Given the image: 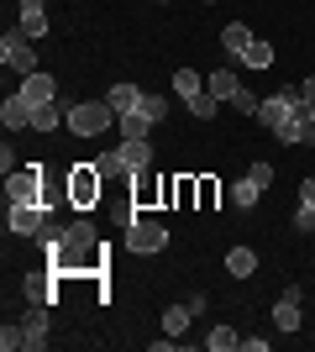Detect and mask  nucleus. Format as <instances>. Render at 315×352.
<instances>
[{"instance_id": "obj_24", "label": "nucleus", "mask_w": 315, "mask_h": 352, "mask_svg": "<svg viewBox=\"0 0 315 352\" xmlns=\"http://www.w3.org/2000/svg\"><path fill=\"white\" fill-rule=\"evenodd\" d=\"M247 43H253V32H247V21H231V27L221 32V47L231 53V58H237V53H242Z\"/></svg>"}, {"instance_id": "obj_12", "label": "nucleus", "mask_w": 315, "mask_h": 352, "mask_svg": "<svg viewBox=\"0 0 315 352\" xmlns=\"http://www.w3.org/2000/svg\"><path fill=\"white\" fill-rule=\"evenodd\" d=\"M116 153H121V163H126L132 174H142V168H152V142H148V137H126V142H121Z\"/></svg>"}, {"instance_id": "obj_5", "label": "nucleus", "mask_w": 315, "mask_h": 352, "mask_svg": "<svg viewBox=\"0 0 315 352\" xmlns=\"http://www.w3.org/2000/svg\"><path fill=\"white\" fill-rule=\"evenodd\" d=\"M163 116H168V100H163V95H142V100H137V111H126L116 126H121L126 137H148V126H158Z\"/></svg>"}, {"instance_id": "obj_31", "label": "nucleus", "mask_w": 315, "mask_h": 352, "mask_svg": "<svg viewBox=\"0 0 315 352\" xmlns=\"http://www.w3.org/2000/svg\"><path fill=\"white\" fill-rule=\"evenodd\" d=\"M132 200H137V206H152V200H163V184H152V179H142V184L132 190Z\"/></svg>"}, {"instance_id": "obj_8", "label": "nucleus", "mask_w": 315, "mask_h": 352, "mask_svg": "<svg viewBox=\"0 0 315 352\" xmlns=\"http://www.w3.org/2000/svg\"><path fill=\"white\" fill-rule=\"evenodd\" d=\"M273 137L289 142V147H315V105H305V95H300V111H294Z\"/></svg>"}, {"instance_id": "obj_16", "label": "nucleus", "mask_w": 315, "mask_h": 352, "mask_svg": "<svg viewBox=\"0 0 315 352\" xmlns=\"http://www.w3.org/2000/svg\"><path fill=\"white\" fill-rule=\"evenodd\" d=\"M226 274H231V279H253L257 274V252L253 248H231L226 252Z\"/></svg>"}, {"instance_id": "obj_30", "label": "nucleus", "mask_w": 315, "mask_h": 352, "mask_svg": "<svg viewBox=\"0 0 315 352\" xmlns=\"http://www.w3.org/2000/svg\"><path fill=\"white\" fill-rule=\"evenodd\" d=\"M215 105H221V100L205 89V95H195V100H189V116H195V121H210V116H215Z\"/></svg>"}, {"instance_id": "obj_7", "label": "nucleus", "mask_w": 315, "mask_h": 352, "mask_svg": "<svg viewBox=\"0 0 315 352\" xmlns=\"http://www.w3.org/2000/svg\"><path fill=\"white\" fill-rule=\"evenodd\" d=\"M126 248H132L137 258L163 252L168 248V226H158V221H132V226H126Z\"/></svg>"}, {"instance_id": "obj_33", "label": "nucleus", "mask_w": 315, "mask_h": 352, "mask_svg": "<svg viewBox=\"0 0 315 352\" xmlns=\"http://www.w3.org/2000/svg\"><path fill=\"white\" fill-rule=\"evenodd\" d=\"M247 179H253L257 190H268V184H273V163H253V168H247Z\"/></svg>"}, {"instance_id": "obj_35", "label": "nucleus", "mask_w": 315, "mask_h": 352, "mask_svg": "<svg viewBox=\"0 0 315 352\" xmlns=\"http://www.w3.org/2000/svg\"><path fill=\"white\" fill-rule=\"evenodd\" d=\"M0 168H5V174H16V168H21V163H16V147H11V142L0 147Z\"/></svg>"}, {"instance_id": "obj_18", "label": "nucleus", "mask_w": 315, "mask_h": 352, "mask_svg": "<svg viewBox=\"0 0 315 352\" xmlns=\"http://www.w3.org/2000/svg\"><path fill=\"white\" fill-rule=\"evenodd\" d=\"M189 321H195L189 300H184V305H168V310H163V331H168V337H184V331H189Z\"/></svg>"}, {"instance_id": "obj_25", "label": "nucleus", "mask_w": 315, "mask_h": 352, "mask_svg": "<svg viewBox=\"0 0 315 352\" xmlns=\"http://www.w3.org/2000/svg\"><path fill=\"white\" fill-rule=\"evenodd\" d=\"M226 195H231V206H237V210H253V206H257V195H263V190H257L253 179H237V184H231Z\"/></svg>"}, {"instance_id": "obj_11", "label": "nucleus", "mask_w": 315, "mask_h": 352, "mask_svg": "<svg viewBox=\"0 0 315 352\" xmlns=\"http://www.w3.org/2000/svg\"><path fill=\"white\" fill-rule=\"evenodd\" d=\"M16 95H21L27 105H47L53 95H58V85H53V74L37 69V74H27V79H21V89H16Z\"/></svg>"}, {"instance_id": "obj_26", "label": "nucleus", "mask_w": 315, "mask_h": 352, "mask_svg": "<svg viewBox=\"0 0 315 352\" xmlns=\"http://www.w3.org/2000/svg\"><path fill=\"white\" fill-rule=\"evenodd\" d=\"M205 347H210V352H231V347H242V337L231 331V326H215V331L205 337Z\"/></svg>"}, {"instance_id": "obj_3", "label": "nucleus", "mask_w": 315, "mask_h": 352, "mask_svg": "<svg viewBox=\"0 0 315 352\" xmlns=\"http://www.w3.org/2000/svg\"><path fill=\"white\" fill-rule=\"evenodd\" d=\"M100 190H105V174L95 163H74V168H69V206L74 210H90L95 200H100Z\"/></svg>"}, {"instance_id": "obj_15", "label": "nucleus", "mask_w": 315, "mask_h": 352, "mask_svg": "<svg viewBox=\"0 0 315 352\" xmlns=\"http://www.w3.org/2000/svg\"><path fill=\"white\" fill-rule=\"evenodd\" d=\"M53 126H69V111H58V100L32 105V132H53Z\"/></svg>"}, {"instance_id": "obj_34", "label": "nucleus", "mask_w": 315, "mask_h": 352, "mask_svg": "<svg viewBox=\"0 0 315 352\" xmlns=\"http://www.w3.org/2000/svg\"><path fill=\"white\" fill-rule=\"evenodd\" d=\"M294 232H315V206L300 200V210H294Z\"/></svg>"}, {"instance_id": "obj_19", "label": "nucleus", "mask_w": 315, "mask_h": 352, "mask_svg": "<svg viewBox=\"0 0 315 352\" xmlns=\"http://www.w3.org/2000/svg\"><path fill=\"white\" fill-rule=\"evenodd\" d=\"M205 89H210V95H215V100H231V95H237V89H242V79H237V74H231V69H215V74H210V79H205Z\"/></svg>"}, {"instance_id": "obj_23", "label": "nucleus", "mask_w": 315, "mask_h": 352, "mask_svg": "<svg viewBox=\"0 0 315 352\" xmlns=\"http://www.w3.org/2000/svg\"><path fill=\"white\" fill-rule=\"evenodd\" d=\"M174 89H179V100L189 105L195 95H205V79H200L195 69H179V74H174Z\"/></svg>"}, {"instance_id": "obj_32", "label": "nucleus", "mask_w": 315, "mask_h": 352, "mask_svg": "<svg viewBox=\"0 0 315 352\" xmlns=\"http://www.w3.org/2000/svg\"><path fill=\"white\" fill-rule=\"evenodd\" d=\"M231 105H237L242 116H257V105H263V100H257L253 89H237V95H231Z\"/></svg>"}, {"instance_id": "obj_27", "label": "nucleus", "mask_w": 315, "mask_h": 352, "mask_svg": "<svg viewBox=\"0 0 315 352\" xmlns=\"http://www.w3.org/2000/svg\"><path fill=\"white\" fill-rule=\"evenodd\" d=\"M195 179H189V174H184V179H174V206H179V210H189V206H195Z\"/></svg>"}, {"instance_id": "obj_4", "label": "nucleus", "mask_w": 315, "mask_h": 352, "mask_svg": "<svg viewBox=\"0 0 315 352\" xmlns=\"http://www.w3.org/2000/svg\"><path fill=\"white\" fill-rule=\"evenodd\" d=\"M294 111H300V85H284V89H273L268 100L257 105V116H253V121H263L268 132H279V126H284Z\"/></svg>"}, {"instance_id": "obj_37", "label": "nucleus", "mask_w": 315, "mask_h": 352, "mask_svg": "<svg viewBox=\"0 0 315 352\" xmlns=\"http://www.w3.org/2000/svg\"><path fill=\"white\" fill-rule=\"evenodd\" d=\"M300 95H305V105H315V74H305V85H300Z\"/></svg>"}, {"instance_id": "obj_17", "label": "nucleus", "mask_w": 315, "mask_h": 352, "mask_svg": "<svg viewBox=\"0 0 315 352\" xmlns=\"http://www.w3.org/2000/svg\"><path fill=\"white\" fill-rule=\"evenodd\" d=\"M0 121H5L11 132H21V126H32V105L21 100V95H5V105H0Z\"/></svg>"}, {"instance_id": "obj_21", "label": "nucleus", "mask_w": 315, "mask_h": 352, "mask_svg": "<svg viewBox=\"0 0 315 352\" xmlns=\"http://www.w3.org/2000/svg\"><path fill=\"white\" fill-rule=\"evenodd\" d=\"M195 210H215V206H221V179H210V174H200L195 179Z\"/></svg>"}, {"instance_id": "obj_14", "label": "nucleus", "mask_w": 315, "mask_h": 352, "mask_svg": "<svg viewBox=\"0 0 315 352\" xmlns=\"http://www.w3.org/2000/svg\"><path fill=\"white\" fill-rule=\"evenodd\" d=\"M21 32H27L32 43L47 37V6H43V0H21Z\"/></svg>"}, {"instance_id": "obj_10", "label": "nucleus", "mask_w": 315, "mask_h": 352, "mask_svg": "<svg viewBox=\"0 0 315 352\" xmlns=\"http://www.w3.org/2000/svg\"><path fill=\"white\" fill-rule=\"evenodd\" d=\"M21 289H27V300L32 305H53V300H58V274H53V268H32L27 279H21Z\"/></svg>"}, {"instance_id": "obj_29", "label": "nucleus", "mask_w": 315, "mask_h": 352, "mask_svg": "<svg viewBox=\"0 0 315 352\" xmlns=\"http://www.w3.org/2000/svg\"><path fill=\"white\" fill-rule=\"evenodd\" d=\"M95 168H100L105 179H121V174H132V168L121 163V153H100V158H95Z\"/></svg>"}, {"instance_id": "obj_9", "label": "nucleus", "mask_w": 315, "mask_h": 352, "mask_svg": "<svg viewBox=\"0 0 315 352\" xmlns=\"http://www.w3.org/2000/svg\"><path fill=\"white\" fill-rule=\"evenodd\" d=\"M5 226L16 236H43L47 232V206H5Z\"/></svg>"}, {"instance_id": "obj_22", "label": "nucleus", "mask_w": 315, "mask_h": 352, "mask_svg": "<svg viewBox=\"0 0 315 352\" xmlns=\"http://www.w3.org/2000/svg\"><path fill=\"white\" fill-rule=\"evenodd\" d=\"M237 63H247V69H268V63H273V43H257V37H253V43L237 53Z\"/></svg>"}, {"instance_id": "obj_2", "label": "nucleus", "mask_w": 315, "mask_h": 352, "mask_svg": "<svg viewBox=\"0 0 315 352\" xmlns=\"http://www.w3.org/2000/svg\"><path fill=\"white\" fill-rule=\"evenodd\" d=\"M116 111H110V100H79V105H69V132L74 137H100V132H110L116 126Z\"/></svg>"}, {"instance_id": "obj_38", "label": "nucleus", "mask_w": 315, "mask_h": 352, "mask_svg": "<svg viewBox=\"0 0 315 352\" xmlns=\"http://www.w3.org/2000/svg\"><path fill=\"white\" fill-rule=\"evenodd\" d=\"M158 6H168V0H158Z\"/></svg>"}, {"instance_id": "obj_36", "label": "nucleus", "mask_w": 315, "mask_h": 352, "mask_svg": "<svg viewBox=\"0 0 315 352\" xmlns=\"http://www.w3.org/2000/svg\"><path fill=\"white\" fill-rule=\"evenodd\" d=\"M300 200H305V206H315V174H310V179L300 184Z\"/></svg>"}, {"instance_id": "obj_13", "label": "nucleus", "mask_w": 315, "mask_h": 352, "mask_svg": "<svg viewBox=\"0 0 315 352\" xmlns=\"http://www.w3.org/2000/svg\"><path fill=\"white\" fill-rule=\"evenodd\" d=\"M21 331H27V347L43 352L47 347V305H32L27 316H21Z\"/></svg>"}, {"instance_id": "obj_28", "label": "nucleus", "mask_w": 315, "mask_h": 352, "mask_svg": "<svg viewBox=\"0 0 315 352\" xmlns=\"http://www.w3.org/2000/svg\"><path fill=\"white\" fill-rule=\"evenodd\" d=\"M21 347H27V331L5 321V326H0V352H21Z\"/></svg>"}, {"instance_id": "obj_6", "label": "nucleus", "mask_w": 315, "mask_h": 352, "mask_svg": "<svg viewBox=\"0 0 315 352\" xmlns=\"http://www.w3.org/2000/svg\"><path fill=\"white\" fill-rule=\"evenodd\" d=\"M0 63L16 74H37V47H32L27 32H5L0 37Z\"/></svg>"}, {"instance_id": "obj_20", "label": "nucleus", "mask_w": 315, "mask_h": 352, "mask_svg": "<svg viewBox=\"0 0 315 352\" xmlns=\"http://www.w3.org/2000/svg\"><path fill=\"white\" fill-rule=\"evenodd\" d=\"M105 100H110V111H116V116H126V111H137L142 89H137V85H110V95H105Z\"/></svg>"}, {"instance_id": "obj_1", "label": "nucleus", "mask_w": 315, "mask_h": 352, "mask_svg": "<svg viewBox=\"0 0 315 352\" xmlns=\"http://www.w3.org/2000/svg\"><path fill=\"white\" fill-rule=\"evenodd\" d=\"M5 206H47V174H43V163H27V168L5 174Z\"/></svg>"}]
</instances>
